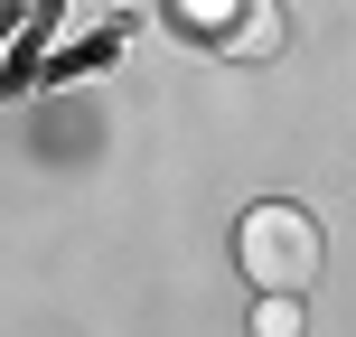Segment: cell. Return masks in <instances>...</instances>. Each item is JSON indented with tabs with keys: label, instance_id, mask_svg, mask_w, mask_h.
Returning a JSON list of instances; mask_svg holds the SVG:
<instances>
[{
	"label": "cell",
	"instance_id": "cell-1",
	"mask_svg": "<svg viewBox=\"0 0 356 337\" xmlns=\"http://www.w3.org/2000/svg\"><path fill=\"white\" fill-rule=\"evenodd\" d=\"M234 263H244V281L263 290H309L328 263V234L309 206H291V197H272V206H244V225H234Z\"/></svg>",
	"mask_w": 356,
	"mask_h": 337
},
{
	"label": "cell",
	"instance_id": "cell-4",
	"mask_svg": "<svg viewBox=\"0 0 356 337\" xmlns=\"http://www.w3.org/2000/svg\"><path fill=\"white\" fill-rule=\"evenodd\" d=\"M169 10H178V28H207V38H225L234 19H244L234 0H169Z\"/></svg>",
	"mask_w": 356,
	"mask_h": 337
},
{
	"label": "cell",
	"instance_id": "cell-2",
	"mask_svg": "<svg viewBox=\"0 0 356 337\" xmlns=\"http://www.w3.org/2000/svg\"><path fill=\"white\" fill-rule=\"evenodd\" d=\"M253 337H300V290H263V309H253Z\"/></svg>",
	"mask_w": 356,
	"mask_h": 337
},
{
	"label": "cell",
	"instance_id": "cell-3",
	"mask_svg": "<svg viewBox=\"0 0 356 337\" xmlns=\"http://www.w3.org/2000/svg\"><path fill=\"white\" fill-rule=\"evenodd\" d=\"M272 38H282V19H272V10H244V19L225 28V56H263Z\"/></svg>",
	"mask_w": 356,
	"mask_h": 337
}]
</instances>
